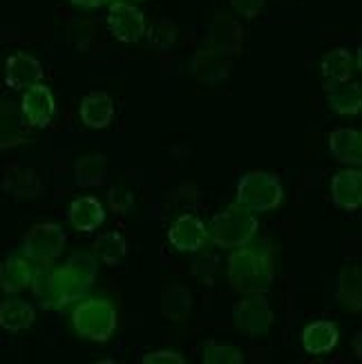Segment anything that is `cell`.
Masks as SVG:
<instances>
[{
  "mask_svg": "<svg viewBox=\"0 0 362 364\" xmlns=\"http://www.w3.org/2000/svg\"><path fill=\"white\" fill-rule=\"evenodd\" d=\"M31 287H34L38 304L45 311H63L65 306L78 302L90 289L87 284L78 279L68 266H58L45 275H36Z\"/></svg>",
  "mask_w": 362,
  "mask_h": 364,
  "instance_id": "cell-4",
  "label": "cell"
},
{
  "mask_svg": "<svg viewBox=\"0 0 362 364\" xmlns=\"http://www.w3.org/2000/svg\"><path fill=\"white\" fill-rule=\"evenodd\" d=\"M356 68L358 65H356L351 52L344 50V47H338V50H331L322 56V74L326 81H331V83L351 81Z\"/></svg>",
  "mask_w": 362,
  "mask_h": 364,
  "instance_id": "cell-26",
  "label": "cell"
},
{
  "mask_svg": "<svg viewBox=\"0 0 362 364\" xmlns=\"http://www.w3.org/2000/svg\"><path fill=\"white\" fill-rule=\"evenodd\" d=\"M3 190L16 199H36L43 193V183L31 168L9 166L3 175Z\"/></svg>",
  "mask_w": 362,
  "mask_h": 364,
  "instance_id": "cell-20",
  "label": "cell"
},
{
  "mask_svg": "<svg viewBox=\"0 0 362 364\" xmlns=\"http://www.w3.org/2000/svg\"><path fill=\"white\" fill-rule=\"evenodd\" d=\"M43 81V65L36 56L27 52H16L5 63V83L11 90H27Z\"/></svg>",
  "mask_w": 362,
  "mask_h": 364,
  "instance_id": "cell-12",
  "label": "cell"
},
{
  "mask_svg": "<svg viewBox=\"0 0 362 364\" xmlns=\"http://www.w3.org/2000/svg\"><path fill=\"white\" fill-rule=\"evenodd\" d=\"M186 358L177 351H152L144 355V364H183Z\"/></svg>",
  "mask_w": 362,
  "mask_h": 364,
  "instance_id": "cell-34",
  "label": "cell"
},
{
  "mask_svg": "<svg viewBox=\"0 0 362 364\" xmlns=\"http://www.w3.org/2000/svg\"><path fill=\"white\" fill-rule=\"evenodd\" d=\"M188 68H191V74L197 78L199 83H203V85H219V83H224L226 78L230 76L233 56L215 50V47L203 45L191 56Z\"/></svg>",
  "mask_w": 362,
  "mask_h": 364,
  "instance_id": "cell-8",
  "label": "cell"
},
{
  "mask_svg": "<svg viewBox=\"0 0 362 364\" xmlns=\"http://www.w3.org/2000/svg\"><path fill=\"white\" fill-rule=\"evenodd\" d=\"M65 266L70 268V271L81 279L85 282L87 287H92L94 279H97V273H99V259L90 255V252H72V255L68 257Z\"/></svg>",
  "mask_w": 362,
  "mask_h": 364,
  "instance_id": "cell-31",
  "label": "cell"
},
{
  "mask_svg": "<svg viewBox=\"0 0 362 364\" xmlns=\"http://www.w3.org/2000/svg\"><path fill=\"white\" fill-rule=\"evenodd\" d=\"M206 45L215 50L224 52L228 56H235L244 45V31L240 23L230 18L226 14H217L215 21L206 29Z\"/></svg>",
  "mask_w": 362,
  "mask_h": 364,
  "instance_id": "cell-13",
  "label": "cell"
},
{
  "mask_svg": "<svg viewBox=\"0 0 362 364\" xmlns=\"http://www.w3.org/2000/svg\"><path fill=\"white\" fill-rule=\"evenodd\" d=\"M117 324H119V313L115 304L101 297L83 299L72 311L74 333L90 342H107L115 336Z\"/></svg>",
  "mask_w": 362,
  "mask_h": 364,
  "instance_id": "cell-3",
  "label": "cell"
},
{
  "mask_svg": "<svg viewBox=\"0 0 362 364\" xmlns=\"http://www.w3.org/2000/svg\"><path fill=\"white\" fill-rule=\"evenodd\" d=\"M107 203L117 215H128L134 208V195L123 186H112L107 193Z\"/></svg>",
  "mask_w": 362,
  "mask_h": 364,
  "instance_id": "cell-32",
  "label": "cell"
},
{
  "mask_svg": "<svg viewBox=\"0 0 362 364\" xmlns=\"http://www.w3.org/2000/svg\"><path fill=\"white\" fill-rule=\"evenodd\" d=\"M68 221L76 232H92L101 228V224L105 221V208L94 197H78L70 205Z\"/></svg>",
  "mask_w": 362,
  "mask_h": 364,
  "instance_id": "cell-18",
  "label": "cell"
},
{
  "mask_svg": "<svg viewBox=\"0 0 362 364\" xmlns=\"http://www.w3.org/2000/svg\"><path fill=\"white\" fill-rule=\"evenodd\" d=\"M107 29L121 43H139L146 36V16L130 3H112L107 11Z\"/></svg>",
  "mask_w": 362,
  "mask_h": 364,
  "instance_id": "cell-9",
  "label": "cell"
},
{
  "mask_svg": "<svg viewBox=\"0 0 362 364\" xmlns=\"http://www.w3.org/2000/svg\"><path fill=\"white\" fill-rule=\"evenodd\" d=\"M36 266L29 257H25L23 252L7 257L3 268H0V289L9 295H16L25 289H29L36 279Z\"/></svg>",
  "mask_w": 362,
  "mask_h": 364,
  "instance_id": "cell-14",
  "label": "cell"
},
{
  "mask_svg": "<svg viewBox=\"0 0 362 364\" xmlns=\"http://www.w3.org/2000/svg\"><path fill=\"white\" fill-rule=\"evenodd\" d=\"M284 201V188L273 172L250 170L244 172L238 183V203L250 213L275 210Z\"/></svg>",
  "mask_w": 362,
  "mask_h": 364,
  "instance_id": "cell-5",
  "label": "cell"
},
{
  "mask_svg": "<svg viewBox=\"0 0 362 364\" xmlns=\"http://www.w3.org/2000/svg\"><path fill=\"white\" fill-rule=\"evenodd\" d=\"M340 340V331L334 322L318 320L311 322L302 331V346L309 355H326L331 353Z\"/></svg>",
  "mask_w": 362,
  "mask_h": 364,
  "instance_id": "cell-21",
  "label": "cell"
},
{
  "mask_svg": "<svg viewBox=\"0 0 362 364\" xmlns=\"http://www.w3.org/2000/svg\"><path fill=\"white\" fill-rule=\"evenodd\" d=\"M201 360L206 364H242L244 353L240 349L228 344H219V342H203L201 346Z\"/></svg>",
  "mask_w": 362,
  "mask_h": 364,
  "instance_id": "cell-30",
  "label": "cell"
},
{
  "mask_svg": "<svg viewBox=\"0 0 362 364\" xmlns=\"http://www.w3.org/2000/svg\"><path fill=\"white\" fill-rule=\"evenodd\" d=\"M356 353H358V358H360V333L356 336Z\"/></svg>",
  "mask_w": 362,
  "mask_h": 364,
  "instance_id": "cell-36",
  "label": "cell"
},
{
  "mask_svg": "<svg viewBox=\"0 0 362 364\" xmlns=\"http://www.w3.org/2000/svg\"><path fill=\"white\" fill-rule=\"evenodd\" d=\"M326 99H329V107L342 117H353L362 109V90L358 83L326 81Z\"/></svg>",
  "mask_w": 362,
  "mask_h": 364,
  "instance_id": "cell-23",
  "label": "cell"
},
{
  "mask_svg": "<svg viewBox=\"0 0 362 364\" xmlns=\"http://www.w3.org/2000/svg\"><path fill=\"white\" fill-rule=\"evenodd\" d=\"M331 199L342 210H358L362 203V172L353 166L340 170L331 181Z\"/></svg>",
  "mask_w": 362,
  "mask_h": 364,
  "instance_id": "cell-15",
  "label": "cell"
},
{
  "mask_svg": "<svg viewBox=\"0 0 362 364\" xmlns=\"http://www.w3.org/2000/svg\"><path fill=\"white\" fill-rule=\"evenodd\" d=\"M70 3L76 5V7H81V9H97V7L107 5L110 0H70Z\"/></svg>",
  "mask_w": 362,
  "mask_h": 364,
  "instance_id": "cell-35",
  "label": "cell"
},
{
  "mask_svg": "<svg viewBox=\"0 0 362 364\" xmlns=\"http://www.w3.org/2000/svg\"><path fill=\"white\" fill-rule=\"evenodd\" d=\"M107 159L103 154H83L74 166V183L78 188H97L105 181Z\"/></svg>",
  "mask_w": 362,
  "mask_h": 364,
  "instance_id": "cell-27",
  "label": "cell"
},
{
  "mask_svg": "<svg viewBox=\"0 0 362 364\" xmlns=\"http://www.w3.org/2000/svg\"><path fill=\"white\" fill-rule=\"evenodd\" d=\"M226 275L230 287L242 295H264L275 279V259L269 244L233 248Z\"/></svg>",
  "mask_w": 362,
  "mask_h": 364,
  "instance_id": "cell-1",
  "label": "cell"
},
{
  "mask_svg": "<svg viewBox=\"0 0 362 364\" xmlns=\"http://www.w3.org/2000/svg\"><path fill=\"white\" fill-rule=\"evenodd\" d=\"M18 107L31 128H47L54 119L56 101H54V94L50 87L43 83H36V85L23 90V99H21Z\"/></svg>",
  "mask_w": 362,
  "mask_h": 364,
  "instance_id": "cell-11",
  "label": "cell"
},
{
  "mask_svg": "<svg viewBox=\"0 0 362 364\" xmlns=\"http://www.w3.org/2000/svg\"><path fill=\"white\" fill-rule=\"evenodd\" d=\"M125 255H128V244H125V237L117 230L103 232L94 242V257L101 259L105 266H117Z\"/></svg>",
  "mask_w": 362,
  "mask_h": 364,
  "instance_id": "cell-28",
  "label": "cell"
},
{
  "mask_svg": "<svg viewBox=\"0 0 362 364\" xmlns=\"http://www.w3.org/2000/svg\"><path fill=\"white\" fill-rule=\"evenodd\" d=\"M336 299L344 311L360 313V309H362V268L360 266H342L340 268Z\"/></svg>",
  "mask_w": 362,
  "mask_h": 364,
  "instance_id": "cell-22",
  "label": "cell"
},
{
  "mask_svg": "<svg viewBox=\"0 0 362 364\" xmlns=\"http://www.w3.org/2000/svg\"><path fill=\"white\" fill-rule=\"evenodd\" d=\"M329 150L344 166L362 164V134L356 128H338L329 134Z\"/></svg>",
  "mask_w": 362,
  "mask_h": 364,
  "instance_id": "cell-19",
  "label": "cell"
},
{
  "mask_svg": "<svg viewBox=\"0 0 362 364\" xmlns=\"http://www.w3.org/2000/svg\"><path fill=\"white\" fill-rule=\"evenodd\" d=\"M36 322V311L25 299H7L0 304V326L9 333H21Z\"/></svg>",
  "mask_w": 362,
  "mask_h": 364,
  "instance_id": "cell-24",
  "label": "cell"
},
{
  "mask_svg": "<svg viewBox=\"0 0 362 364\" xmlns=\"http://www.w3.org/2000/svg\"><path fill=\"white\" fill-rule=\"evenodd\" d=\"M144 3H146V0H144Z\"/></svg>",
  "mask_w": 362,
  "mask_h": 364,
  "instance_id": "cell-37",
  "label": "cell"
},
{
  "mask_svg": "<svg viewBox=\"0 0 362 364\" xmlns=\"http://www.w3.org/2000/svg\"><path fill=\"white\" fill-rule=\"evenodd\" d=\"M27 119L23 117L21 107L14 103H0V150L18 148L29 141Z\"/></svg>",
  "mask_w": 362,
  "mask_h": 364,
  "instance_id": "cell-16",
  "label": "cell"
},
{
  "mask_svg": "<svg viewBox=\"0 0 362 364\" xmlns=\"http://www.w3.org/2000/svg\"><path fill=\"white\" fill-rule=\"evenodd\" d=\"M65 244H68L65 230H63L58 224L45 221V224H36L25 232L21 252L31 262L47 264V262H54L56 257L63 255Z\"/></svg>",
  "mask_w": 362,
  "mask_h": 364,
  "instance_id": "cell-6",
  "label": "cell"
},
{
  "mask_svg": "<svg viewBox=\"0 0 362 364\" xmlns=\"http://www.w3.org/2000/svg\"><path fill=\"white\" fill-rule=\"evenodd\" d=\"M206 228H208V242H213L217 248L233 250L253 242V237L260 228V221L244 205L233 203L228 208L219 210L208 221Z\"/></svg>",
  "mask_w": 362,
  "mask_h": 364,
  "instance_id": "cell-2",
  "label": "cell"
},
{
  "mask_svg": "<svg viewBox=\"0 0 362 364\" xmlns=\"http://www.w3.org/2000/svg\"><path fill=\"white\" fill-rule=\"evenodd\" d=\"M230 7L244 18H255V16L264 9L266 0H228Z\"/></svg>",
  "mask_w": 362,
  "mask_h": 364,
  "instance_id": "cell-33",
  "label": "cell"
},
{
  "mask_svg": "<svg viewBox=\"0 0 362 364\" xmlns=\"http://www.w3.org/2000/svg\"><path fill=\"white\" fill-rule=\"evenodd\" d=\"M177 36H179V29L177 25L168 21V18H161V21H154L150 25V29H146V38H148V45L152 47L154 52H168L175 47L177 43Z\"/></svg>",
  "mask_w": 362,
  "mask_h": 364,
  "instance_id": "cell-29",
  "label": "cell"
},
{
  "mask_svg": "<svg viewBox=\"0 0 362 364\" xmlns=\"http://www.w3.org/2000/svg\"><path fill=\"white\" fill-rule=\"evenodd\" d=\"M78 114L85 128L92 130H103L110 125L115 117V103L112 97L107 92H90L83 97L81 107H78Z\"/></svg>",
  "mask_w": 362,
  "mask_h": 364,
  "instance_id": "cell-17",
  "label": "cell"
},
{
  "mask_svg": "<svg viewBox=\"0 0 362 364\" xmlns=\"http://www.w3.org/2000/svg\"><path fill=\"white\" fill-rule=\"evenodd\" d=\"M273 320L275 315L264 295H244V299L233 306V322L240 333L248 338H262L264 333H269Z\"/></svg>",
  "mask_w": 362,
  "mask_h": 364,
  "instance_id": "cell-7",
  "label": "cell"
},
{
  "mask_svg": "<svg viewBox=\"0 0 362 364\" xmlns=\"http://www.w3.org/2000/svg\"><path fill=\"white\" fill-rule=\"evenodd\" d=\"M168 242L179 252H199L208 244V228L195 215H179L168 228Z\"/></svg>",
  "mask_w": 362,
  "mask_h": 364,
  "instance_id": "cell-10",
  "label": "cell"
},
{
  "mask_svg": "<svg viewBox=\"0 0 362 364\" xmlns=\"http://www.w3.org/2000/svg\"><path fill=\"white\" fill-rule=\"evenodd\" d=\"M193 311V295L181 284H168L161 293V313L170 322H183Z\"/></svg>",
  "mask_w": 362,
  "mask_h": 364,
  "instance_id": "cell-25",
  "label": "cell"
}]
</instances>
